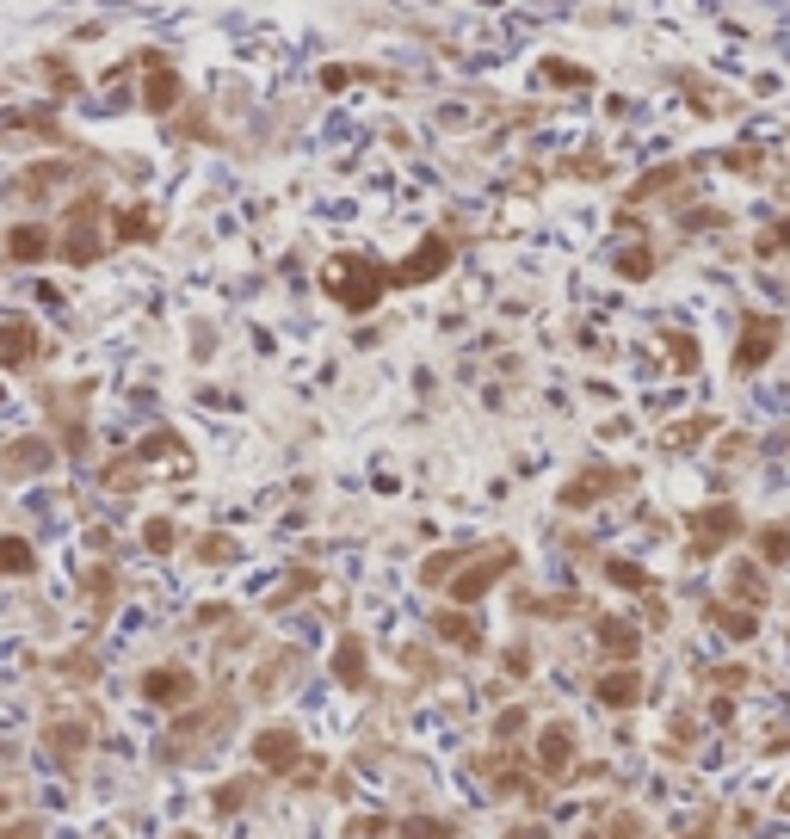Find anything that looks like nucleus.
<instances>
[{
    "instance_id": "f257e3e1",
    "label": "nucleus",
    "mask_w": 790,
    "mask_h": 839,
    "mask_svg": "<svg viewBox=\"0 0 790 839\" xmlns=\"http://www.w3.org/2000/svg\"><path fill=\"white\" fill-rule=\"evenodd\" d=\"M395 284V272H383L377 260H365V253H334L328 266H321V290L346 309V315H365L383 303V290Z\"/></svg>"
},
{
    "instance_id": "f03ea898",
    "label": "nucleus",
    "mask_w": 790,
    "mask_h": 839,
    "mask_svg": "<svg viewBox=\"0 0 790 839\" xmlns=\"http://www.w3.org/2000/svg\"><path fill=\"white\" fill-rule=\"evenodd\" d=\"M513 562H519L513 543H488L476 562H463V568H457V580H451V605H476V599H488L500 580L513 574Z\"/></svg>"
},
{
    "instance_id": "7ed1b4c3",
    "label": "nucleus",
    "mask_w": 790,
    "mask_h": 839,
    "mask_svg": "<svg viewBox=\"0 0 790 839\" xmlns=\"http://www.w3.org/2000/svg\"><path fill=\"white\" fill-rule=\"evenodd\" d=\"M99 216H105V204L87 192L81 204H68V223H62V241H56V253L68 266H93L99 253H105V235H99Z\"/></svg>"
},
{
    "instance_id": "20e7f679",
    "label": "nucleus",
    "mask_w": 790,
    "mask_h": 839,
    "mask_svg": "<svg viewBox=\"0 0 790 839\" xmlns=\"http://www.w3.org/2000/svg\"><path fill=\"white\" fill-rule=\"evenodd\" d=\"M778 340H784V321L747 309V315H741V340H735V377H753V371H760V364L778 352Z\"/></svg>"
},
{
    "instance_id": "39448f33",
    "label": "nucleus",
    "mask_w": 790,
    "mask_h": 839,
    "mask_svg": "<svg viewBox=\"0 0 790 839\" xmlns=\"http://www.w3.org/2000/svg\"><path fill=\"white\" fill-rule=\"evenodd\" d=\"M692 531V556H716V550H729V543L741 537V506L723 500V506H698V513L686 519Z\"/></svg>"
},
{
    "instance_id": "423d86ee",
    "label": "nucleus",
    "mask_w": 790,
    "mask_h": 839,
    "mask_svg": "<svg viewBox=\"0 0 790 839\" xmlns=\"http://www.w3.org/2000/svg\"><path fill=\"white\" fill-rule=\"evenodd\" d=\"M254 759H260V772L291 778L297 765H303V735H297L291 722H272V728H260V735H254Z\"/></svg>"
},
{
    "instance_id": "0eeeda50",
    "label": "nucleus",
    "mask_w": 790,
    "mask_h": 839,
    "mask_svg": "<svg viewBox=\"0 0 790 839\" xmlns=\"http://www.w3.org/2000/svg\"><path fill=\"white\" fill-rule=\"evenodd\" d=\"M636 476L630 469H605V463H593V469H581L574 482H562V506L568 513H587V506H599L605 494H618V488H630Z\"/></svg>"
},
{
    "instance_id": "6e6552de",
    "label": "nucleus",
    "mask_w": 790,
    "mask_h": 839,
    "mask_svg": "<svg viewBox=\"0 0 790 839\" xmlns=\"http://www.w3.org/2000/svg\"><path fill=\"white\" fill-rule=\"evenodd\" d=\"M142 698H149V704H161V710H179V704H192L198 698V679H192V667H149V673H142Z\"/></svg>"
},
{
    "instance_id": "1a4fd4ad",
    "label": "nucleus",
    "mask_w": 790,
    "mask_h": 839,
    "mask_svg": "<svg viewBox=\"0 0 790 839\" xmlns=\"http://www.w3.org/2000/svg\"><path fill=\"white\" fill-rule=\"evenodd\" d=\"M445 266H451V241L445 235H420V247L395 266V284H433Z\"/></svg>"
},
{
    "instance_id": "9d476101",
    "label": "nucleus",
    "mask_w": 790,
    "mask_h": 839,
    "mask_svg": "<svg viewBox=\"0 0 790 839\" xmlns=\"http://www.w3.org/2000/svg\"><path fill=\"white\" fill-rule=\"evenodd\" d=\"M568 759H574V722H544L537 728V772L544 778H568Z\"/></svg>"
},
{
    "instance_id": "9b49d317",
    "label": "nucleus",
    "mask_w": 790,
    "mask_h": 839,
    "mask_svg": "<svg viewBox=\"0 0 790 839\" xmlns=\"http://www.w3.org/2000/svg\"><path fill=\"white\" fill-rule=\"evenodd\" d=\"M50 463H56L50 439H38V432H31V439H13L7 451H0V476H7V482H19V476H44Z\"/></svg>"
},
{
    "instance_id": "f8f14e48",
    "label": "nucleus",
    "mask_w": 790,
    "mask_h": 839,
    "mask_svg": "<svg viewBox=\"0 0 790 839\" xmlns=\"http://www.w3.org/2000/svg\"><path fill=\"white\" fill-rule=\"evenodd\" d=\"M38 327H31L25 315H7V321H0V371H25V364L31 358H38Z\"/></svg>"
},
{
    "instance_id": "ddd939ff",
    "label": "nucleus",
    "mask_w": 790,
    "mask_h": 839,
    "mask_svg": "<svg viewBox=\"0 0 790 839\" xmlns=\"http://www.w3.org/2000/svg\"><path fill=\"white\" fill-rule=\"evenodd\" d=\"M704 624L723 630L729 642H753V636H760V611H753V605H729V599H710L704 605Z\"/></svg>"
},
{
    "instance_id": "4468645a",
    "label": "nucleus",
    "mask_w": 790,
    "mask_h": 839,
    "mask_svg": "<svg viewBox=\"0 0 790 839\" xmlns=\"http://www.w3.org/2000/svg\"><path fill=\"white\" fill-rule=\"evenodd\" d=\"M636 648H642V630L630 624V617H599V654H605V661L630 667V661H636Z\"/></svg>"
},
{
    "instance_id": "2eb2a0df",
    "label": "nucleus",
    "mask_w": 790,
    "mask_h": 839,
    "mask_svg": "<svg viewBox=\"0 0 790 839\" xmlns=\"http://www.w3.org/2000/svg\"><path fill=\"white\" fill-rule=\"evenodd\" d=\"M593 691H599L605 710H630V704L642 698V673H636V667H605Z\"/></svg>"
},
{
    "instance_id": "dca6fc26",
    "label": "nucleus",
    "mask_w": 790,
    "mask_h": 839,
    "mask_svg": "<svg viewBox=\"0 0 790 839\" xmlns=\"http://www.w3.org/2000/svg\"><path fill=\"white\" fill-rule=\"evenodd\" d=\"M142 105H149V112H173V105H179V75H173V68L149 50V81H142Z\"/></svg>"
},
{
    "instance_id": "f3484780",
    "label": "nucleus",
    "mask_w": 790,
    "mask_h": 839,
    "mask_svg": "<svg viewBox=\"0 0 790 839\" xmlns=\"http://www.w3.org/2000/svg\"><path fill=\"white\" fill-rule=\"evenodd\" d=\"M433 630L451 642V648H470V654H482L488 642H482V624H476V617H470V605H457V611H439L433 617Z\"/></svg>"
},
{
    "instance_id": "a211bd4d",
    "label": "nucleus",
    "mask_w": 790,
    "mask_h": 839,
    "mask_svg": "<svg viewBox=\"0 0 790 839\" xmlns=\"http://www.w3.org/2000/svg\"><path fill=\"white\" fill-rule=\"evenodd\" d=\"M328 673H334L340 685H352V691L365 685V679H371V673H365V636H352V630H346V636L334 642V661H328Z\"/></svg>"
},
{
    "instance_id": "6ab92c4d",
    "label": "nucleus",
    "mask_w": 790,
    "mask_h": 839,
    "mask_svg": "<svg viewBox=\"0 0 790 839\" xmlns=\"http://www.w3.org/2000/svg\"><path fill=\"white\" fill-rule=\"evenodd\" d=\"M50 229L44 223H19L13 235H7V260H19V266H38V260H50Z\"/></svg>"
},
{
    "instance_id": "aec40b11",
    "label": "nucleus",
    "mask_w": 790,
    "mask_h": 839,
    "mask_svg": "<svg viewBox=\"0 0 790 839\" xmlns=\"http://www.w3.org/2000/svg\"><path fill=\"white\" fill-rule=\"evenodd\" d=\"M62 179H75V161H38V167H25L19 179H13V192H25V198H44L50 186H62Z\"/></svg>"
},
{
    "instance_id": "412c9836",
    "label": "nucleus",
    "mask_w": 790,
    "mask_h": 839,
    "mask_svg": "<svg viewBox=\"0 0 790 839\" xmlns=\"http://www.w3.org/2000/svg\"><path fill=\"white\" fill-rule=\"evenodd\" d=\"M760 574H766L760 556H753V562H735V568H729V599H741V605L760 611V605H766V580H760Z\"/></svg>"
},
{
    "instance_id": "4be33fe9",
    "label": "nucleus",
    "mask_w": 790,
    "mask_h": 839,
    "mask_svg": "<svg viewBox=\"0 0 790 839\" xmlns=\"http://www.w3.org/2000/svg\"><path fill=\"white\" fill-rule=\"evenodd\" d=\"M753 556H760L766 568H784L790 562V531L784 525H760V531H753Z\"/></svg>"
},
{
    "instance_id": "5701e85b",
    "label": "nucleus",
    "mask_w": 790,
    "mask_h": 839,
    "mask_svg": "<svg viewBox=\"0 0 790 839\" xmlns=\"http://www.w3.org/2000/svg\"><path fill=\"white\" fill-rule=\"evenodd\" d=\"M692 167L686 161H673V167H655V173H642V186H630V204H649L655 192H667V186H679V179H686Z\"/></svg>"
},
{
    "instance_id": "b1692460",
    "label": "nucleus",
    "mask_w": 790,
    "mask_h": 839,
    "mask_svg": "<svg viewBox=\"0 0 790 839\" xmlns=\"http://www.w3.org/2000/svg\"><path fill=\"white\" fill-rule=\"evenodd\" d=\"M605 580H612V587H624V593H655V580H649V568H636V562H605Z\"/></svg>"
},
{
    "instance_id": "393cba45",
    "label": "nucleus",
    "mask_w": 790,
    "mask_h": 839,
    "mask_svg": "<svg viewBox=\"0 0 790 839\" xmlns=\"http://www.w3.org/2000/svg\"><path fill=\"white\" fill-rule=\"evenodd\" d=\"M38 568V550L25 537H0V574H31Z\"/></svg>"
},
{
    "instance_id": "a878e982",
    "label": "nucleus",
    "mask_w": 790,
    "mask_h": 839,
    "mask_svg": "<svg viewBox=\"0 0 790 839\" xmlns=\"http://www.w3.org/2000/svg\"><path fill=\"white\" fill-rule=\"evenodd\" d=\"M618 278H630V284L655 278V247H624L618 253Z\"/></svg>"
},
{
    "instance_id": "bb28decb",
    "label": "nucleus",
    "mask_w": 790,
    "mask_h": 839,
    "mask_svg": "<svg viewBox=\"0 0 790 839\" xmlns=\"http://www.w3.org/2000/svg\"><path fill=\"white\" fill-rule=\"evenodd\" d=\"M112 229H118V241H149L155 223H149V210H118V216H112Z\"/></svg>"
},
{
    "instance_id": "cd10ccee",
    "label": "nucleus",
    "mask_w": 790,
    "mask_h": 839,
    "mask_svg": "<svg viewBox=\"0 0 790 839\" xmlns=\"http://www.w3.org/2000/svg\"><path fill=\"white\" fill-rule=\"evenodd\" d=\"M142 543H149L155 556H167L173 543H179V525H173V519H149V525H142Z\"/></svg>"
},
{
    "instance_id": "c85d7f7f",
    "label": "nucleus",
    "mask_w": 790,
    "mask_h": 839,
    "mask_svg": "<svg viewBox=\"0 0 790 839\" xmlns=\"http://www.w3.org/2000/svg\"><path fill=\"white\" fill-rule=\"evenodd\" d=\"M50 747H56L62 759L81 753V747H87V728H81V722H56V728H50Z\"/></svg>"
},
{
    "instance_id": "c756f323",
    "label": "nucleus",
    "mask_w": 790,
    "mask_h": 839,
    "mask_svg": "<svg viewBox=\"0 0 790 839\" xmlns=\"http://www.w3.org/2000/svg\"><path fill=\"white\" fill-rule=\"evenodd\" d=\"M457 562H470V550H445V556H433V562L420 568V580H426V587H445V574H451Z\"/></svg>"
},
{
    "instance_id": "7c9ffc66",
    "label": "nucleus",
    "mask_w": 790,
    "mask_h": 839,
    "mask_svg": "<svg viewBox=\"0 0 790 839\" xmlns=\"http://www.w3.org/2000/svg\"><path fill=\"white\" fill-rule=\"evenodd\" d=\"M667 346H673V364H679V371H698V340H692V334H679V327H673Z\"/></svg>"
},
{
    "instance_id": "2f4dec72",
    "label": "nucleus",
    "mask_w": 790,
    "mask_h": 839,
    "mask_svg": "<svg viewBox=\"0 0 790 839\" xmlns=\"http://www.w3.org/2000/svg\"><path fill=\"white\" fill-rule=\"evenodd\" d=\"M525 722H531V716H525V704H513V710H500V716H494V741H513V735H519V728H525Z\"/></svg>"
},
{
    "instance_id": "473e14b6",
    "label": "nucleus",
    "mask_w": 790,
    "mask_h": 839,
    "mask_svg": "<svg viewBox=\"0 0 790 839\" xmlns=\"http://www.w3.org/2000/svg\"><path fill=\"white\" fill-rule=\"evenodd\" d=\"M254 802V778H241V784H223L217 790V809H247Z\"/></svg>"
},
{
    "instance_id": "72a5a7b5",
    "label": "nucleus",
    "mask_w": 790,
    "mask_h": 839,
    "mask_svg": "<svg viewBox=\"0 0 790 839\" xmlns=\"http://www.w3.org/2000/svg\"><path fill=\"white\" fill-rule=\"evenodd\" d=\"M544 81H562V87H587V68H562V62H544Z\"/></svg>"
},
{
    "instance_id": "f704fd0d",
    "label": "nucleus",
    "mask_w": 790,
    "mask_h": 839,
    "mask_svg": "<svg viewBox=\"0 0 790 839\" xmlns=\"http://www.w3.org/2000/svg\"><path fill=\"white\" fill-rule=\"evenodd\" d=\"M457 827H445V821H408V833L402 839H451Z\"/></svg>"
},
{
    "instance_id": "c9c22d12",
    "label": "nucleus",
    "mask_w": 790,
    "mask_h": 839,
    "mask_svg": "<svg viewBox=\"0 0 790 839\" xmlns=\"http://www.w3.org/2000/svg\"><path fill=\"white\" fill-rule=\"evenodd\" d=\"M710 679H716V685H723V691H741V685H747V673H741V667H716Z\"/></svg>"
},
{
    "instance_id": "e433bc0d",
    "label": "nucleus",
    "mask_w": 790,
    "mask_h": 839,
    "mask_svg": "<svg viewBox=\"0 0 790 839\" xmlns=\"http://www.w3.org/2000/svg\"><path fill=\"white\" fill-rule=\"evenodd\" d=\"M636 827H642V821H636V815H618V821H612V827H605V833H612V839H642V833H636Z\"/></svg>"
},
{
    "instance_id": "4c0bfd02",
    "label": "nucleus",
    "mask_w": 790,
    "mask_h": 839,
    "mask_svg": "<svg viewBox=\"0 0 790 839\" xmlns=\"http://www.w3.org/2000/svg\"><path fill=\"white\" fill-rule=\"evenodd\" d=\"M507 839H550V827H537V821H525V827H513Z\"/></svg>"
},
{
    "instance_id": "58836bf2",
    "label": "nucleus",
    "mask_w": 790,
    "mask_h": 839,
    "mask_svg": "<svg viewBox=\"0 0 790 839\" xmlns=\"http://www.w3.org/2000/svg\"><path fill=\"white\" fill-rule=\"evenodd\" d=\"M0 839H44V833H38V821H19L13 833H0Z\"/></svg>"
},
{
    "instance_id": "ea45409f",
    "label": "nucleus",
    "mask_w": 790,
    "mask_h": 839,
    "mask_svg": "<svg viewBox=\"0 0 790 839\" xmlns=\"http://www.w3.org/2000/svg\"><path fill=\"white\" fill-rule=\"evenodd\" d=\"M784 809H790V790H784Z\"/></svg>"
},
{
    "instance_id": "a19ab883",
    "label": "nucleus",
    "mask_w": 790,
    "mask_h": 839,
    "mask_svg": "<svg viewBox=\"0 0 790 839\" xmlns=\"http://www.w3.org/2000/svg\"><path fill=\"white\" fill-rule=\"evenodd\" d=\"M0 809H7V796H0Z\"/></svg>"
}]
</instances>
